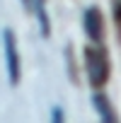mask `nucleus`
Segmentation results:
<instances>
[{"label": "nucleus", "instance_id": "1", "mask_svg": "<svg viewBox=\"0 0 121 123\" xmlns=\"http://www.w3.org/2000/svg\"><path fill=\"white\" fill-rule=\"evenodd\" d=\"M85 68L92 87H102L109 77V60L102 48H85Z\"/></svg>", "mask_w": 121, "mask_h": 123}, {"label": "nucleus", "instance_id": "2", "mask_svg": "<svg viewBox=\"0 0 121 123\" xmlns=\"http://www.w3.org/2000/svg\"><path fill=\"white\" fill-rule=\"evenodd\" d=\"M5 55H7V70H10V82H20V58H17V41L12 29H5Z\"/></svg>", "mask_w": 121, "mask_h": 123}, {"label": "nucleus", "instance_id": "3", "mask_svg": "<svg viewBox=\"0 0 121 123\" xmlns=\"http://www.w3.org/2000/svg\"><path fill=\"white\" fill-rule=\"evenodd\" d=\"M85 31H87V36L92 39V41H99L102 39V15H99V10L97 7H90L87 12H85Z\"/></svg>", "mask_w": 121, "mask_h": 123}, {"label": "nucleus", "instance_id": "4", "mask_svg": "<svg viewBox=\"0 0 121 123\" xmlns=\"http://www.w3.org/2000/svg\"><path fill=\"white\" fill-rule=\"evenodd\" d=\"M94 106H97V111L102 113L104 121H114V113L109 111V101H107L104 94H94Z\"/></svg>", "mask_w": 121, "mask_h": 123}, {"label": "nucleus", "instance_id": "5", "mask_svg": "<svg viewBox=\"0 0 121 123\" xmlns=\"http://www.w3.org/2000/svg\"><path fill=\"white\" fill-rule=\"evenodd\" d=\"M111 5H114V17H116V22H121V0H111Z\"/></svg>", "mask_w": 121, "mask_h": 123}]
</instances>
